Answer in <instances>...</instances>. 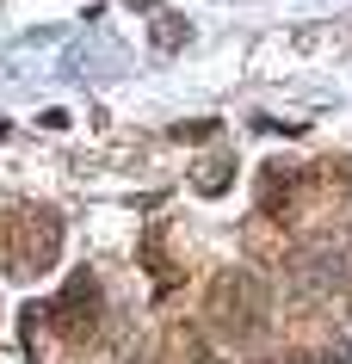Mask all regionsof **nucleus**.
Instances as JSON below:
<instances>
[{
	"label": "nucleus",
	"instance_id": "1",
	"mask_svg": "<svg viewBox=\"0 0 352 364\" xmlns=\"http://www.w3.org/2000/svg\"><path fill=\"white\" fill-rule=\"evenodd\" d=\"M56 216L31 210V204H13V210H0V266L19 272V278H31V272H43L50 259H56Z\"/></svg>",
	"mask_w": 352,
	"mask_h": 364
}]
</instances>
